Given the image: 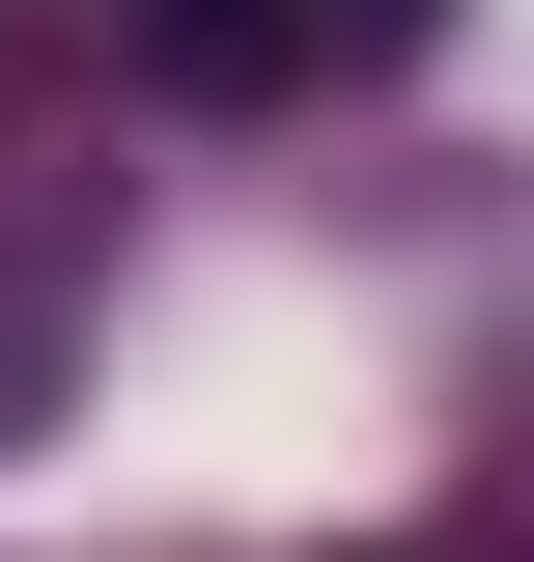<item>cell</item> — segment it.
<instances>
[{
  "instance_id": "obj_1",
  "label": "cell",
  "mask_w": 534,
  "mask_h": 562,
  "mask_svg": "<svg viewBox=\"0 0 534 562\" xmlns=\"http://www.w3.org/2000/svg\"><path fill=\"white\" fill-rule=\"evenodd\" d=\"M113 29H141L169 85H225V113H254V85H310V29H281V0H113Z\"/></svg>"
}]
</instances>
